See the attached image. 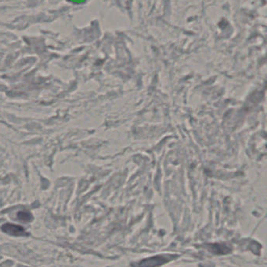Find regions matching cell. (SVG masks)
Wrapping results in <instances>:
<instances>
[{"mask_svg":"<svg viewBox=\"0 0 267 267\" xmlns=\"http://www.w3.org/2000/svg\"><path fill=\"white\" fill-rule=\"evenodd\" d=\"M17 218L23 222H30L32 220V214L27 211H20L17 213Z\"/></svg>","mask_w":267,"mask_h":267,"instance_id":"cell-2","label":"cell"},{"mask_svg":"<svg viewBox=\"0 0 267 267\" xmlns=\"http://www.w3.org/2000/svg\"><path fill=\"white\" fill-rule=\"evenodd\" d=\"M68 1L74 4H81L86 2V0H68Z\"/></svg>","mask_w":267,"mask_h":267,"instance_id":"cell-3","label":"cell"},{"mask_svg":"<svg viewBox=\"0 0 267 267\" xmlns=\"http://www.w3.org/2000/svg\"><path fill=\"white\" fill-rule=\"evenodd\" d=\"M2 230H3L5 233L10 234V235L16 236V237H18V236H25L27 234L25 232V230H24L22 227L16 225V224H10V223L4 224L2 227Z\"/></svg>","mask_w":267,"mask_h":267,"instance_id":"cell-1","label":"cell"}]
</instances>
